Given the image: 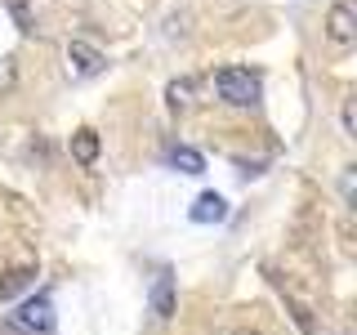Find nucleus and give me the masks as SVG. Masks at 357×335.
<instances>
[{
	"label": "nucleus",
	"instance_id": "1a4fd4ad",
	"mask_svg": "<svg viewBox=\"0 0 357 335\" xmlns=\"http://www.w3.org/2000/svg\"><path fill=\"white\" fill-rule=\"evenodd\" d=\"M72 156H76L81 165H94V161H98V134H94V130H76V134H72Z\"/></svg>",
	"mask_w": 357,
	"mask_h": 335
},
{
	"label": "nucleus",
	"instance_id": "7ed1b4c3",
	"mask_svg": "<svg viewBox=\"0 0 357 335\" xmlns=\"http://www.w3.org/2000/svg\"><path fill=\"white\" fill-rule=\"evenodd\" d=\"M103 67H107V59H103V50H98V45L67 40V72H72V76H98Z\"/></svg>",
	"mask_w": 357,
	"mask_h": 335
},
{
	"label": "nucleus",
	"instance_id": "f8f14e48",
	"mask_svg": "<svg viewBox=\"0 0 357 335\" xmlns=\"http://www.w3.org/2000/svg\"><path fill=\"white\" fill-rule=\"evenodd\" d=\"M353 188H357V165H344V174H340V193H344V201L353 206Z\"/></svg>",
	"mask_w": 357,
	"mask_h": 335
},
{
	"label": "nucleus",
	"instance_id": "39448f33",
	"mask_svg": "<svg viewBox=\"0 0 357 335\" xmlns=\"http://www.w3.org/2000/svg\"><path fill=\"white\" fill-rule=\"evenodd\" d=\"M188 215H192V223H223L228 219V201H223L219 193H201Z\"/></svg>",
	"mask_w": 357,
	"mask_h": 335
},
{
	"label": "nucleus",
	"instance_id": "f03ea898",
	"mask_svg": "<svg viewBox=\"0 0 357 335\" xmlns=\"http://www.w3.org/2000/svg\"><path fill=\"white\" fill-rule=\"evenodd\" d=\"M326 40L335 50H353L357 40V14H353V0H335L326 9Z\"/></svg>",
	"mask_w": 357,
	"mask_h": 335
},
{
	"label": "nucleus",
	"instance_id": "20e7f679",
	"mask_svg": "<svg viewBox=\"0 0 357 335\" xmlns=\"http://www.w3.org/2000/svg\"><path fill=\"white\" fill-rule=\"evenodd\" d=\"M18 327L22 331H36V335H50L54 331V304H50V299H45V295H36V299H27V304H22L18 308Z\"/></svg>",
	"mask_w": 357,
	"mask_h": 335
},
{
	"label": "nucleus",
	"instance_id": "423d86ee",
	"mask_svg": "<svg viewBox=\"0 0 357 335\" xmlns=\"http://www.w3.org/2000/svg\"><path fill=\"white\" fill-rule=\"evenodd\" d=\"M192 98H197V81H192V76H178V81L165 85V103H170L174 112H188Z\"/></svg>",
	"mask_w": 357,
	"mask_h": 335
},
{
	"label": "nucleus",
	"instance_id": "6e6552de",
	"mask_svg": "<svg viewBox=\"0 0 357 335\" xmlns=\"http://www.w3.org/2000/svg\"><path fill=\"white\" fill-rule=\"evenodd\" d=\"M31 277H36V268H5L0 273V299H14L18 290H27Z\"/></svg>",
	"mask_w": 357,
	"mask_h": 335
},
{
	"label": "nucleus",
	"instance_id": "9b49d317",
	"mask_svg": "<svg viewBox=\"0 0 357 335\" xmlns=\"http://www.w3.org/2000/svg\"><path fill=\"white\" fill-rule=\"evenodd\" d=\"M5 9H9V18L18 22V31H22V36H31V31H36V22H31V9H27V0H5Z\"/></svg>",
	"mask_w": 357,
	"mask_h": 335
},
{
	"label": "nucleus",
	"instance_id": "ddd939ff",
	"mask_svg": "<svg viewBox=\"0 0 357 335\" xmlns=\"http://www.w3.org/2000/svg\"><path fill=\"white\" fill-rule=\"evenodd\" d=\"M344 134H357V107H353V98H344Z\"/></svg>",
	"mask_w": 357,
	"mask_h": 335
},
{
	"label": "nucleus",
	"instance_id": "0eeeda50",
	"mask_svg": "<svg viewBox=\"0 0 357 335\" xmlns=\"http://www.w3.org/2000/svg\"><path fill=\"white\" fill-rule=\"evenodd\" d=\"M152 313H156V318H170V313H174V277L170 273H161L156 286H152Z\"/></svg>",
	"mask_w": 357,
	"mask_h": 335
},
{
	"label": "nucleus",
	"instance_id": "f257e3e1",
	"mask_svg": "<svg viewBox=\"0 0 357 335\" xmlns=\"http://www.w3.org/2000/svg\"><path fill=\"white\" fill-rule=\"evenodd\" d=\"M215 89H219L223 103H232V107H255L259 94H264L259 76H255L250 67H219V72H215Z\"/></svg>",
	"mask_w": 357,
	"mask_h": 335
},
{
	"label": "nucleus",
	"instance_id": "9d476101",
	"mask_svg": "<svg viewBox=\"0 0 357 335\" xmlns=\"http://www.w3.org/2000/svg\"><path fill=\"white\" fill-rule=\"evenodd\" d=\"M170 165H174V170H183V174H201V170H206L201 152H197V148H188V143H178V148H170Z\"/></svg>",
	"mask_w": 357,
	"mask_h": 335
},
{
	"label": "nucleus",
	"instance_id": "4468645a",
	"mask_svg": "<svg viewBox=\"0 0 357 335\" xmlns=\"http://www.w3.org/2000/svg\"><path fill=\"white\" fill-rule=\"evenodd\" d=\"M232 335H264V331H250V327H237V331H232Z\"/></svg>",
	"mask_w": 357,
	"mask_h": 335
}]
</instances>
